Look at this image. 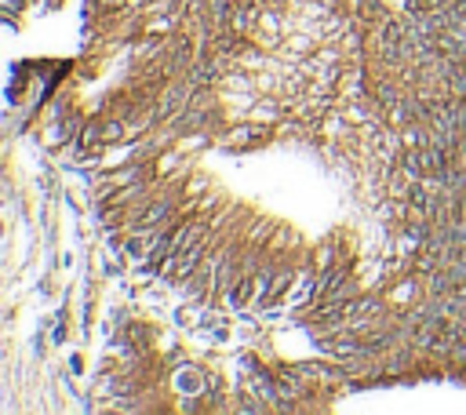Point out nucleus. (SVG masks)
Instances as JSON below:
<instances>
[{"mask_svg":"<svg viewBox=\"0 0 466 415\" xmlns=\"http://www.w3.org/2000/svg\"><path fill=\"white\" fill-rule=\"evenodd\" d=\"M121 135V124H106V132H102V139H116Z\"/></svg>","mask_w":466,"mask_h":415,"instance_id":"7ed1b4c3","label":"nucleus"},{"mask_svg":"<svg viewBox=\"0 0 466 415\" xmlns=\"http://www.w3.org/2000/svg\"><path fill=\"white\" fill-rule=\"evenodd\" d=\"M164 215H168V204H157V208L146 215V226H157V219H164Z\"/></svg>","mask_w":466,"mask_h":415,"instance_id":"f257e3e1","label":"nucleus"},{"mask_svg":"<svg viewBox=\"0 0 466 415\" xmlns=\"http://www.w3.org/2000/svg\"><path fill=\"white\" fill-rule=\"evenodd\" d=\"M248 292H252V281H241V288H237V295H233V303H244V299H248Z\"/></svg>","mask_w":466,"mask_h":415,"instance_id":"f03ea898","label":"nucleus"}]
</instances>
